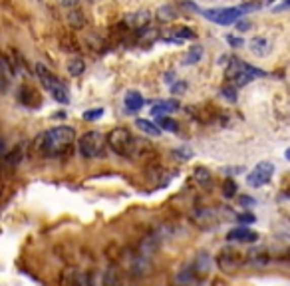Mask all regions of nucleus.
<instances>
[{
  "label": "nucleus",
  "instance_id": "17",
  "mask_svg": "<svg viewBox=\"0 0 290 286\" xmlns=\"http://www.w3.org/2000/svg\"><path fill=\"white\" fill-rule=\"evenodd\" d=\"M135 127H137L139 131L147 133V135H151V137H159V135H161V129L157 127V123H153V121H149V119H137V121H135Z\"/></svg>",
  "mask_w": 290,
  "mask_h": 286
},
{
  "label": "nucleus",
  "instance_id": "19",
  "mask_svg": "<svg viewBox=\"0 0 290 286\" xmlns=\"http://www.w3.org/2000/svg\"><path fill=\"white\" fill-rule=\"evenodd\" d=\"M193 179L199 183V185H203V187H207V185H211V183H213L211 171H209V169H205V167H197V169H195Z\"/></svg>",
  "mask_w": 290,
  "mask_h": 286
},
{
  "label": "nucleus",
  "instance_id": "26",
  "mask_svg": "<svg viewBox=\"0 0 290 286\" xmlns=\"http://www.w3.org/2000/svg\"><path fill=\"white\" fill-rule=\"evenodd\" d=\"M101 116H103V108H92V110L84 112V119L86 121H97Z\"/></svg>",
  "mask_w": 290,
  "mask_h": 286
},
{
  "label": "nucleus",
  "instance_id": "28",
  "mask_svg": "<svg viewBox=\"0 0 290 286\" xmlns=\"http://www.w3.org/2000/svg\"><path fill=\"white\" fill-rule=\"evenodd\" d=\"M223 195H225L227 199H231V197H235V195H237V185H235V181H233V179H229V181L225 183V191H223Z\"/></svg>",
  "mask_w": 290,
  "mask_h": 286
},
{
  "label": "nucleus",
  "instance_id": "35",
  "mask_svg": "<svg viewBox=\"0 0 290 286\" xmlns=\"http://www.w3.org/2000/svg\"><path fill=\"white\" fill-rule=\"evenodd\" d=\"M248 28H250V22H248V20L237 22V30H239V32H244V30H248Z\"/></svg>",
  "mask_w": 290,
  "mask_h": 286
},
{
  "label": "nucleus",
  "instance_id": "36",
  "mask_svg": "<svg viewBox=\"0 0 290 286\" xmlns=\"http://www.w3.org/2000/svg\"><path fill=\"white\" fill-rule=\"evenodd\" d=\"M286 8H288V0H284L280 6H276V8H274V12H282V10H286Z\"/></svg>",
  "mask_w": 290,
  "mask_h": 286
},
{
  "label": "nucleus",
  "instance_id": "29",
  "mask_svg": "<svg viewBox=\"0 0 290 286\" xmlns=\"http://www.w3.org/2000/svg\"><path fill=\"white\" fill-rule=\"evenodd\" d=\"M221 95H223V99H227V101H231V103L237 101V92H235V88H223V90H221Z\"/></svg>",
  "mask_w": 290,
  "mask_h": 286
},
{
  "label": "nucleus",
  "instance_id": "21",
  "mask_svg": "<svg viewBox=\"0 0 290 286\" xmlns=\"http://www.w3.org/2000/svg\"><path fill=\"white\" fill-rule=\"evenodd\" d=\"M201 58H203V48L193 46L189 52H187V56H185V60H183V66H193V64H197Z\"/></svg>",
  "mask_w": 290,
  "mask_h": 286
},
{
  "label": "nucleus",
  "instance_id": "2",
  "mask_svg": "<svg viewBox=\"0 0 290 286\" xmlns=\"http://www.w3.org/2000/svg\"><path fill=\"white\" fill-rule=\"evenodd\" d=\"M263 4L255 2V4H244V6H235V8H213V10H199L201 14H205V18H209L211 22H217L221 26H229L235 24L239 18H242L246 12L261 8Z\"/></svg>",
  "mask_w": 290,
  "mask_h": 286
},
{
  "label": "nucleus",
  "instance_id": "3",
  "mask_svg": "<svg viewBox=\"0 0 290 286\" xmlns=\"http://www.w3.org/2000/svg\"><path fill=\"white\" fill-rule=\"evenodd\" d=\"M105 143L110 145V149H112L114 153H118L121 157H131V155L135 153V147H137L135 137H133L131 131L125 129V127L112 129V131L107 133V137H105Z\"/></svg>",
  "mask_w": 290,
  "mask_h": 286
},
{
  "label": "nucleus",
  "instance_id": "23",
  "mask_svg": "<svg viewBox=\"0 0 290 286\" xmlns=\"http://www.w3.org/2000/svg\"><path fill=\"white\" fill-rule=\"evenodd\" d=\"M84 70H86V64H84L82 58H72V60L68 62V72H70L72 76H80V74H84Z\"/></svg>",
  "mask_w": 290,
  "mask_h": 286
},
{
  "label": "nucleus",
  "instance_id": "31",
  "mask_svg": "<svg viewBox=\"0 0 290 286\" xmlns=\"http://www.w3.org/2000/svg\"><path fill=\"white\" fill-rule=\"evenodd\" d=\"M175 34L179 36V40H181V38H193L195 36L189 28H179V30H175Z\"/></svg>",
  "mask_w": 290,
  "mask_h": 286
},
{
  "label": "nucleus",
  "instance_id": "12",
  "mask_svg": "<svg viewBox=\"0 0 290 286\" xmlns=\"http://www.w3.org/2000/svg\"><path fill=\"white\" fill-rule=\"evenodd\" d=\"M62 278L66 286H92V276L84 270H68Z\"/></svg>",
  "mask_w": 290,
  "mask_h": 286
},
{
  "label": "nucleus",
  "instance_id": "4",
  "mask_svg": "<svg viewBox=\"0 0 290 286\" xmlns=\"http://www.w3.org/2000/svg\"><path fill=\"white\" fill-rule=\"evenodd\" d=\"M36 74H38V78H40V82H42V86L48 90L52 97L58 101V103H68L70 101V90L54 76V74H50L42 64H38L36 66Z\"/></svg>",
  "mask_w": 290,
  "mask_h": 286
},
{
  "label": "nucleus",
  "instance_id": "34",
  "mask_svg": "<svg viewBox=\"0 0 290 286\" xmlns=\"http://www.w3.org/2000/svg\"><path fill=\"white\" fill-rule=\"evenodd\" d=\"M227 40L231 42V46H235V48H241V46H244V40H239V38H233V36H229Z\"/></svg>",
  "mask_w": 290,
  "mask_h": 286
},
{
  "label": "nucleus",
  "instance_id": "11",
  "mask_svg": "<svg viewBox=\"0 0 290 286\" xmlns=\"http://www.w3.org/2000/svg\"><path fill=\"white\" fill-rule=\"evenodd\" d=\"M213 257L209 255V253H199L197 257H195L193 264H191V270H193L195 276H205V274H209L211 270H213Z\"/></svg>",
  "mask_w": 290,
  "mask_h": 286
},
{
  "label": "nucleus",
  "instance_id": "20",
  "mask_svg": "<svg viewBox=\"0 0 290 286\" xmlns=\"http://www.w3.org/2000/svg\"><path fill=\"white\" fill-rule=\"evenodd\" d=\"M103 286H121V276H120V270L118 268H107L105 274H103V280H101Z\"/></svg>",
  "mask_w": 290,
  "mask_h": 286
},
{
  "label": "nucleus",
  "instance_id": "18",
  "mask_svg": "<svg viewBox=\"0 0 290 286\" xmlns=\"http://www.w3.org/2000/svg\"><path fill=\"white\" fill-rule=\"evenodd\" d=\"M149 16H151V14H149L147 10H139V12H135V14H129L125 22L129 24V26H133V28H143L145 24H149Z\"/></svg>",
  "mask_w": 290,
  "mask_h": 286
},
{
  "label": "nucleus",
  "instance_id": "16",
  "mask_svg": "<svg viewBox=\"0 0 290 286\" xmlns=\"http://www.w3.org/2000/svg\"><path fill=\"white\" fill-rule=\"evenodd\" d=\"M179 110V101L175 99H165V101H159L151 108V116L155 118H163V116H169L171 112H177Z\"/></svg>",
  "mask_w": 290,
  "mask_h": 286
},
{
  "label": "nucleus",
  "instance_id": "7",
  "mask_svg": "<svg viewBox=\"0 0 290 286\" xmlns=\"http://www.w3.org/2000/svg\"><path fill=\"white\" fill-rule=\"evenodd\" d=\"M169 229L167 227H157V229H153L149 235H145L143 240H141V244H139V255H143L147 259H151L153 257V253H157L159 248H161V244L169 238Z\"/></svg>",
  "mask_w": 290,
  "mask_h": 286
},
{
  "label": "nucleus",
  "instance_id": "10",
  "mask_svg": "<svg viewBox=\"0 0 290 286\" xmlns=\"http://www.w3.org/2000/svg\"><path fill=\"white\" fill-rule=\"evenodd\" d=\"M227 240L229 242H244V244H250V242H257L259 240V235L252 231V229H248V227H235V229H231L229 233H227Z\"/></svg>",
  "mask_w": 290,
  "mask_h": 286
},
{
  "label": "nucleus",
  "instance_id": "27",
  "mask_svg": "<svg viewBox=\"0 0 290 286\" xmlns=\"http://www.w3.org/2000/svg\"><path fill=\"white\" fill-rule=\"evenodd\" d=\"M159 20H173L175 16H177V12H175V8L173 6H163V8H159Z\"/></svg>",
  "mask_w": 290,
  "mask_h": 286
},
{
  "label": "nucleus",
  "instance_id": "25",
  "mask_svg": "<svg viewBox=\"0 0 290 286\" xmlns=\"http://www.w3.org/2000/svg\"><path fill=\"white\" fill-rule=\"evenodd\" d=\"M173 155H175V157H179V161H189V159L193 157V149H191L189 145H183V147L175 149V151H173Z\"/></svg>",
  "mask_w": 290,
  "mask_h": 286
},
{
  "label": "nucleus",
  "instance_id": "33",
  "mask_svg": "<svg viewBox=\"0 0 290 286\" xmlns=\"http://www.w3.org/2000/svg\"><path fill=\"white\" fill-rule=\"evenodd\" d=\"M8 153V145H6V139H0V159H4Z\"/></svg>",
  "mask_w": 290,
  "mask_h": 286
},
{
  "label": "nucleus",
  "instance_id": "13",
  "mask_svg": "<svg viewBox=\"0 0 290 286\" xmlns=\"http://www.w3.org/2000/svg\"><path fill=\"white\" fill-rule=\"evenodd\" d=\"M147 272H149V259L137 253L129 262V274L131 276H145Z\"/></svg>",
  "mask_w": 290,
  "mask_h": 286
},
{
  "label": "nucleus",
  "instance_id": "9",
  "mask_svg": "<svg viewBox=\"0 0 290 286\" xmlns=\"http://www.w3.org/2000/svg\"><path fill=\"white\" fill-rule=\"evenodd\" d=\"M242 262H244V255L235 246L223 248L217 257V266L221 270H225V272H233V270L241 268Z\"/></svg>",
  "mask_w": 290,
  "mask_h": 286
},
{
  "label": "nucleus",
  "instance_id": "15",
  "mask_svg": "<svg viewBox=\"0 0 290 286\" xmlns=\"http://www.w3.org/2000/svg\"><path fill=\"white\" fill-rule=\"evenodd\" d=\"M123 105H125V110L129 112V114H135V112H139L141 108L145 105V99L143 95L139 94V92H127L125 97H123Z\"/></svg>",
  "mask_w": 290,
  "mask_h": 286
},
{
  "label": "nucleus",
  "instance_id": "5",
  "mask_svg": "<svg viewBox=\"0 0 290 286\" xmlns=\"http://www.w3.org/2000/svg\"><path fill=\"white\" fill-rule=\"evenodd\" d=\"M265 76V72L250 66V64H244V62H239V60H233V64H229V70H227V80H233L235 86H246L250 84L252 80Z\"/></svg>",
  "mask_w": 290,
  "mask_h": 286
},
{
  "label": "nucleus",
  "instance_id": "1",
  "mask_svg": "<svg viewBox=\"0 0 290 286\" xmlns=\"http://www.w3.org/2000/svg\"><path fill=\"white\" fill-rule=\"evenodd\" d=\"M74 139H76V131L70 125L52 127L46 133H42V137H40V151L48 157L62 155L66 149H70Z\"/></svg>",
  "mask_w": 290,
  "mask_h": 286
},
{
  "label": "nucleus",
  "instance_id": "14",
  "mask_svg": "<svg viewBox=\"0 0 290 286\" xmlns=\"http://www.w3.org/2000/svg\"><path fill=\"white\" fill-rule=\"evenodd\" d=\"M248 46H250V52H252L257 58H266V56L270 54V50H272V42L263 38V36H259V38H252V40L248 42Z\"/></svg>",
  "mask_w": 290,
  "mask_h": 286
},
{
  "label": "nucleus",
  "instance_id": "24",
  "mask_svg": "<svg viewBox=\"0 0 290 286\" xmlns=\"http://www.w3.org/2000/svg\"><path fill=\"white\" fill-rule=\"evenodd\" d=\"M22 157H24V153H22V149H20V145H18L14 151H8V153H6L4 161H6V163H10V165H16V163H20V161H22Z\"/></svg>",
  "mask_w": 290,
  "mask_h": 286
},
{
  "label": "nucleus",
  "instance_id": "6",
  "mask_svg": "<svg viewBox=\"0 0 290 286\" xmlns=\"http://www.w3.org/2000/svg\"><path fill=\"white\" fill-rule=\"evenodd\" d=\"M103 147H105V135L101 131H88L78 141V151L84 159L99 157L103 153Z\"/></svg>",
  "mask_w": 290,
  "mask_h": 286
},
{
  "label": "nucleus",
  "instance_id": "32",
  "mask_svg": "<svg viewBox=\"0 0 290 286\" xmlns=\"http://www.w3.org/2000/svg\"><path fill=\"white\" fill-rule=\"evenodd\" d=\"M185 84H171V92L173 94H181V92H185Z\"/></svg>",
  "mask_w": 290,
  "mask_h": 286
},
{
  "label": "nucleus",
  "instance_id": "8",
  "mask_svg": "<svg viewBox=\"0 0 290 286\" xmlns=\"http://www.w3.org/2000/svg\"><path fill=\"white\" fill-rule=\"evenodd\" d=\"M274 163H270V161H261L259 165L255 167L248 175H246V183H248V187H252V189H259V187H265L270 183V179H272V175H274Z\"/></svg>",
  "mask_w": 290,
  "mask_h": 286
},
{
  "label": "nucleus",
  "instance_id": "22",
  "mask_svg": "<svg viewBox=\"0 0 290 286\" xmlns=\"http://www.w3.org/2000/svg\"><path fill=\"white\" fill-rule=\"evenodd\" d=\"M157 127H159V129H165V131H173V133L179 129L177 121H175V119H171L169 116H163V118H159V121H157Z\"/></svg>",
  "mask_w": 290,
  "mask_h": 286
},
{
  "label": "nucleus",
  "instance_id": "30",
  "mask_svg": "<svg viewBox=\"0 0 290 286\" xmlns=\"http://www.w3.org/2000/svg\"><path fill=\"white\" fill-rule=\"evenodd\" d=\"M237 221L241 223V227H246V225L255 223L257 219H255V214H250V213H242V214H239V219H237Z\"/></svg>",
  "mask_w": 290,
  "mask_h": 286
}]
</instances>
